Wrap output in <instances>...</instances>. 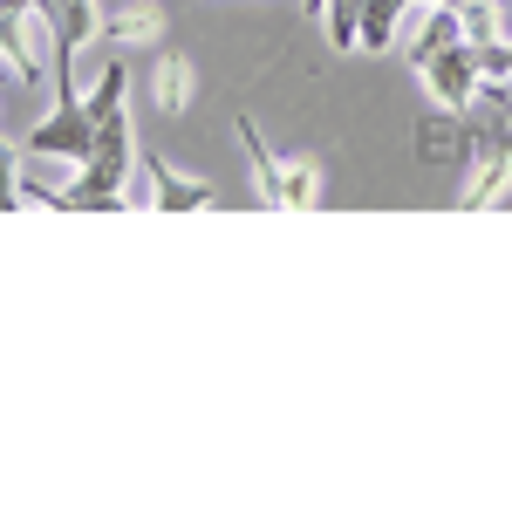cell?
<instances>
[{
	"mask_svg": "<svg viewBox=\"0 0 512 512\" xmlns=\"http://www.w3.org/2000/svg\"><path fill=\"white\" fill-rule=\"evenodd\" d=\"M89 144H96V117H89V103H82V96L55 103V110L21 137V151H28V158H69V164L89 158Z\"/></svg>",
	"mask_w": 512,
	"mask_h": 512,
	"instance_id": "cell-1",
	"label": "cell"
},
{
	"mask_svg": "<svg viewBox=\"0 0 512 512\" xmlns=\"http://www.w3.org/2000/svg\"><path fill=\"white\" fill-rule=\"evenodd\" d=\"M417 69H424V82H431V96L437 103H444V110H451V117H465V110H472L478 103V48L472 41H451V48H437L431 62H417Z\"/></svg>",
	"mask_w": 512,
	"mask_h": 512,
	"instance_id": "cell-2",
	"label": "cell"
},
{
	"mask_svg": "<svg viewBox=\"0 0 512 512\" xmlns=\"http://www.w3.org/2000/svg\"><path fill=\"white\" fill-rule=\"evenodd\" d=\"M512 185V117H492V130H485V144H478V164L472 178H465V212H485V205H499Z\"/></svg>",
	"mask_w": 512,
	"mask_h": 512,
	"instance_id": "cell-3",
	"label": "cell"
},
{
	"mask_svg": "<svg viewBox=\"0 0 512 512\" xmlns=\"http://www.w3.org/2000/svg\"><path fill=\"white\" fill-rule=\"evenodd\" d=\"M144 178H151V198H144V205H158V212H205V205H212V185L178 178V164L158 158V151H144Z\"/></svg>",
	"mask_w": 512,
	"mask_h": 512,
	"instance_id": "cell-4",
	"label": "cell"
},
{
	"mask_svg": "<svg viewBox=\"0 0 512 512\" xmlns=\"http://www.w3.org/2000/svg\"><path fill=\"white\" fill-rule=\"evenodd\" d=\"M239 144H246V158H253V205H280V158H274V144L260 137L253 117H239Z\"/></svg>",
	"mask_w": 512,
	"mask_h": 512,
	"instance_id": "cell-5",
	"label": "cell"
},
{
	"mask_svg": "<svg viewBox=\"0 0 512 512\" xmlns=\"http://www.w3.org/2000/svg\"><path fill=\"white\" fill-rule=\"evenodd\" d=\"M410 7H424V0H362V35H355V48L383 55V48L396 41V21H403Z\"/></svg>",
	"mask_w": 512,
	"mask_h": 512,
	"instance_id": "cell-6",
	"label": "cell"
},
{
	"mask_svg": "<svg viewBox=\"0 0 512 512\" xmlns=\"http://www.w3.org/2000/svg\"><path fill=\"white\" fill-rule=\"evenodd\" d=\"M451 41H465V28H458V0H431V21H424V35L410 41V62H431L437 48H451Z\"/></svg>",
	"mask_w": 512,
	"mask_h": 512,
	"instance_id": "cell-7",
	"label": "cell"
},
{
	"mask_svg": "<svg viewBox=\"0 0 512 512\" xmlns=\"http://www.w3.org/2000/svg\"><path fill=\"white\" fill-rule=\"evenodd\" d=\"M103 28H110L117 41H158L164 35V7H158V0H123Z\"/></svg>",
	"mask_w": 512,
	"mask_h": 512,
	"instance_id": "cell-8",
	"label": "cell"
},
{
	"mask_svg": "<svg viewBox=\"0 0 512 512\" xmlns=\"http://www.w3.org/2000/svg\"><path fill=\"white\" fill-rule=\"evenodd\" d=\"M280 205H294V212L321 205V164L315 158H280Z\"/></svg>",
	"mask_w": 512,
	"mask_h": 512,
	"instance_id": "cell-9",
	"label": "cell"
},
{
	"mask_svg": "<svg viewBox=\"0 0 512 512\" xmlns=\"http://www.w3.org/2000/svg\"><path fill=\"white\" fill-rule=\"evenodd\" d=\"M151 89H158V110H164V117L192 110V62H185V55H164L158 76H151Z\"/></svg>",
	"mask_w": 512,
	"mask_h": 512,
	"instance_id": "cell-10",
	"label": "cell"
},
{
	"mask_svg": "<svg viewBox=\"0 0 512 512\" xmlns=\"http://www.w3.org/2000/svg\"><path fill=\"white\" fill-rule=\"evenodd\" d=\"M458 28L472 48H485V41H506V14H499V0H458Z\"/></svg>",
	"mask_w": 512,
	"mask_h": 512,
	"instance_id": "cell-11",
	"label": "cell"
},
{
	"mask_svg": "<svg viewBox=\"0 0 512 512\" xmlns=\"http://www.w3.org/2000/svg\"><path fill=\"white\" fill-rule=\"evenodd\" d=\"M321 28H328V48L349 55L355 35H362V0H328V7H321Z\"/></svg>",
	"mask_w": 512,
	"mask_h": 512,
	"instance_id": "cell-12",
	"label": "cell"
},
{
	"mask_svg": "<svg viewBox=\"0 0 512 512\" xmlns=\"http://www.w3.org/2000/svg\"><path fill=\"white\" fill-rule=\"evenodd\" d=\"M123 82H130V69H123V62H110V69L96 76V89L82 96V103H89V117H96V123L110 117V110H123Z\"/></svg>",
	"mask_w": 512,
	"mask_h": 512,
	"instance_id": "cell-13",
	"label": "cell"
},
{
	"mask_svg": "<svg viewBox=\"0 0 512 512\" xmlns=\"http://www.w3.org/2000/svg\"><path fill=\"white\" fill-rule=\"evenodd\" d=\"M14 205H28L21 198V144L0 137V212H14Z\"/></svg>",
	"mask_w": 512,
	"mask_h": 512,
	"instance_id": "cell-14",
	"label": "cell"
},
{
	"mask_svg": "<svg viewBox=\"0 0 512 512\" xmlns=\"http://www.w3.org/2000/svg\"><path fill=\"white\" fill-rule=\"evenodd\" d=\"M301 7H308V14H315V21H321V7H328V0H301Z\"/></svg>",
	"mask_w": 512,
	"mask_h": 512,
	"instance_id": "cell-15",
	"label": "cell"
}]
</instances>
